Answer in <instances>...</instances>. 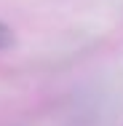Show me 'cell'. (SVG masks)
Returning a JSON list of instances; mask_svg holds the SVG:
<instances>
[{"instance_id":"1","label":"cell","mask_w":123,"mask_h":126,"mask_svg":"<svg viewBox=\"0 0 123 126\" xmlns=\"http://www.w3.org/2000/svg\"><path fill=\"white\" fill-rule=\"evenodd\" d=\"M11 43H14V32L8 30V24H3V22H0V51L8 48Z\"/></svg>"}]
</instances>
